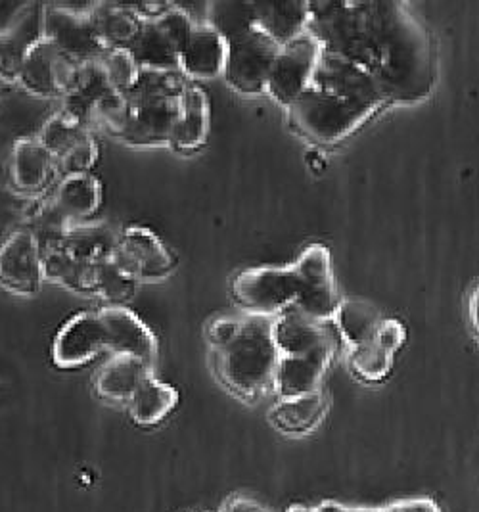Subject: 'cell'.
<instances>
[{"mask_svg": "<svg viewBox=\"0 0 479 512\" xmlns=\"http://www.w3.org/2000/svg\"><path fill=\"white\" fill-rule=\"evenodd\" d=\"M45 280L43 248L31 227H20L0 244V286L20 296H35Z\"/></svg>", "mask_w": 479, "mask_h": 512, "instance_id": "cell-11", "label": "cell"}, {"mask_svg": "<svg viewBox=\"0 0 479 512\" xmlns=\"http://www.w3.org/2000/svg\"><path fill=\"white\" fill-rule=\"evenodd\" d=\"M334 319L340 326L343 338L353 346V350L370 344L382 325L378 313L370 305L355 300L340 303Z\"/></svg>", "mask_w": 479, "mask_h": 512, "instance_id": "cell-35", "label": "cell"}, {"mask_svg": "<svg viewBox=\"0 0 479 512\" xmlns=\"http://www.w3.org/2000/svg\"><path fill=\"white\" fill-rule=\"evenodd\" d=\"M96 33L104 47L131 48L144 25L135 4L121 2H96L89 6Z\"/></svg>", "mask_w": 479, "mask_h": 512, "instance_id": "cell-26", "label": "cell"}, {"mask_svg": "<svg viewBox=\"0 0 479 512\" xmlns=\"http://www.w3.org/2000/svg\"><path fill=\"white\" fill-rule=\"evenodd\" d=\"M192 29L190 16L171 4L160 18L144 22L129 50L140 70L181 71V54Z\"/></svg>", "mask_w": 479, "mask_h": 512, "instance_id": "cell-6", "label": "cell"}, {"mask_svg": "<svg viewBox=\"0 0 479 512\" xmlns=\"http://www.w3.org/2000/svg\"><path fill=\"white\" fill-rule=\"evenodd\" d=\"M274 319L250 315L236 338L217 350V373L236 396L255 399L274 384L280 351L273 334Z\"/></svg>", "mask_w": 479, "mask_h": 512, "instance_id": "cell-2", "label": "cell"}, {"mask_svg": "<svg viewBox=\"0 0 479 512\" xmlns=\"http://www.w3.org/2000/svg\"><path fill=\"white\" fill-rule=\"evenodd\" d=\"M280 48L257 27L248 35L232 41L223 73L227 83L238 93L248 96L267 93L269 77Z\"/></svg>", "mask_w": 479, "mask_h": 512, "instance_id": "cell-9", "label": "cell"}, {"mask_svg": "<svg viewBox=\"0 0 479 512\" xmlns=\"http://www.w3.org/2000/svg\"><path fill=\"white\" fill-rule=\"evenodd\" d=\"M257 29L286 47L307 33L309 2H255Z\"/></svg>", "mask_w": 479, "mask_h": 512, "instance_id": "cell-27", "label": "cell"}, {"mask_svg": "<svg viewBox=\"0 0 479 512\" xmlns=\"http://www.w3.org/2000/svg\"><path fill=\"white\" fill-rule=\"evenodd\" d=\"M470 315H472L474 328H476V332L479 334V288L474 292V296H472V303H470Z\"/></svg>", "mask_w": 479, "mask_h": 512, "instance_id": "cell-44", "label": "cell"}, {"mask_svg": "<svg viewBox=\"0 0 479 512\" xmlns=\"http://www.w3.org/2000/svg\"><path fill=\"white\" fill-rule=\"evenodd\" d=\"M45 39L79 64L96 62L108 50L96 33L89 8L45 6Z\"/></svg>", "mask_w": 479, "mask_h": 512, "instance_id": "cell-12", "label": "cell"}, {"mask_svg": "<svg viewBox=\"0 0 479 512\" xmlns=\"http://www.w3.org/2000/svg\"><path fill=\"white\" fill-rule=\"evenodd\" d=\"M50 202L69 225H81L100 210L102 185L92 173L68 175L58 183Z\"/></svg>", "mask_w": 479, "mask_h": 512, "instance_id": "cell-24", "label": "cell"}, {"mask_svg": "<svg viewBox=\"0 0 479 512\" xmlns=\"http://www.w3.org/2000/svg\"><path fill=\"white\" fill-rule=\"evenodd\" d=\"M56 160L39 137L16 140L10 156V185L25 196L45 192L56 171Z\"/></svg>", "mask_w": 479, "mask_h": 512, "instance_id": "cell-19", "label": "cell"}, {"mask_svg": "<svg viewBox=\"0 0 479 512\" xmlns=\"http://www.w3.org/2000/svg\"><path fill=\"white\" fill-rule=\"evenodd\" d=\"M115 93L129 94L140 77V66L129 48H110L98 58Z\"/></svg>", "mask_w": 479, "mask_h": 512, "instance_id": "cell-37", "label": "cell"}, {"mask_svg": "<svg viewBox=\"0 0 479 512\" xmlns=\"http://www.w3.org/2000/svg\"><path fill=\"white\" fill-rule=\"evenodd\" d=\"M320 56L322 47L309 33L280 48L269 77L267 93L271 94L280 106H292L297 98L311 87Z\"/></svg>", "mask_w": 479, "mask_h": 512, "instance_id": "cell-10", "label": "cell"}, {"mask_svg": "<svg viewBox=\"0 0 479 512\" xmlns=\"http://www.w3.org/2000/svg\"><path fill=\"white\" fill-rule=\"evenodd\" d=\"M211 127V104L200 81L188 79L184 85L181 114L171 148L181 154H194L206 146Z\"/></svg>", "mask_w": 479, "mask_h": 512, "instance_id": "cell-20", "label": "cell"}, {"mask_svg": "<svg viewBox=\"0 0 479 512\" xmlns=\"http://www.w3.org/2000/svg\"><path fill=\"white\" fill-rule=\"evenodd\" d=\"M273 334L280 357L305 355L334 346L326 326L303 315L296 305L274 317Z\"/></svg>", "mask_w": 479, "mask_h": 512, "instance_id": "cell-23", "label": "cell"}, {"mask_svg": "<svg viewBox=\"0 0 479 512\" xmlns=\"http://www.w3.org/2000/svg\"><path fill=\"white\" fill-rule=\"evenodd\" d=\"M326 415V399L322 392H313L305 396L280 399L271 411V422L276 430L284 434L301 436L313 432Z\"/></svg>", "mask_w": 479, "mask_h": 512, "instance_id": "cell-29", "label": "cell"}, {"mask_svg": "<svg viewBox=\"0 0 479 512\" xmlns=\"http://www.w3.org/2000/svg\"><path fill=\"white\" fill-rule=\"evenodd\" d=\"M221 512H267L261 505L253 503L250 499L244 497H232L229 503L223 507Z\"/></svg>", "mask_w": 479, "mask_h": 512, "instance_id": "cell-42", "label": "cell"}, {"mask_svg": "<svg viewBox=\"0 0 479 512\" xmlns=\"http://www.w3.org/2000/svg\"><path fill=\"white\" fill-rule=\"evenodd\" d=\"M112 259L137 282L165 279L177 265L173 252L161 242L160 236L144 227L123 229Z\"/></svg>", "mask_w": 479, "mask_h": 512, "instance_id": "cell-14", "label": "cell"}, {"mask_svg": "<svg viewBox=\"0 0 479 512\" xmlns=\"http://www.w3.org/2000/svg\"><path fill=\"white\" fill-rule=\"evenodd\" d=\"M376 60L372 77L386 102L414 104L435 85L432 37L405 2H370Z\"/></svg>", "mask_w": 479, "mask_h": 512, "instance_id": "cell-1", "label": "cell"}, {"mask_svg": "<svg viewBox=\"0 0 479 512\" xmlns=\"http://www.w3.org/2000/svg\"><path fill=\"white\" fill-rule=\"evenodd\" d=\"M137 280L131 279L114 259L98 261L94 267L92 294L100 296L110 305H125L135 296Z\"/></svg>", "mask_w": 479, "mask_h": 512, "instance_id": "cell-36", "label": "cell"}, {"mask_svg": "<svg viewBox=\"0 0 479 512\" xmlns=\"http://www.w3.org/2000/svg\"><path fill=\"white\" fill-rule=\"evenodd\" d=\"M240 328H242L240 319L223 317V319H217V321H213L211 325L207 326V338L217 350H221L236 338Z\"/></svg>", "mask_w": 479, "mask_h": 512, "instance_id": "cell-40", "label": "cell"}, {"mask_svg": "<svg viewBox=\"0 0 479 512\" xmlns=\"http://www.w3.org/2000/svg\"><path fill=\"white\" fill-rule=\"evenodd\" d=\"M186 81L183 71H140L135 89L127 94L131 119L121 140L133 146H171Z\"/></svg>", "mask_w": 479, "mask_h": 512, "instance_id": "cell-3", "label": "cell"}, {"mask_svg": "<svg viewBox=\"0 0 479 512\" xmlns=\"http://www.w3.org/2000/svg\"><path fill=\"white\" fill-rule=\"evenodd\" d=\"M382 512H441L434 499H407L389 505Z\"/></svg>", "mask_w": 479, "mask_h": 512, "instance_id": "cell-41", "label": "cell"}, {"mask_svg": "<svg viewBox=\"0 0 479 512\" xmlns=\"http://www.w3.org/2000/svg\"><path fill=\"white\" fill-rule=\"evenodd\" d=\"M288 110L297 135L317 144H334L357 131L376 110L338 94L309 87Z\"/></svg>", "mask_w": 479, "mask_h": 512, "instance_id": "cell-5", "label": "cell"}, {"mask_svg": "<svg viewBox=\"0 0 479 512\" xmlns=\"http://www.w3.org/2000/svg\"><path fill=\"white\" fill-rule=\"evenodd\" d=\"M106 350V330L98 311L71 317L54 338L52 361L58 369H77Z\"/></svg>", "mask_w": 479, "mask_h": 512, "instance_id": "cell-18", "label": "cell"}, {"mask_svg": "<svg viewBox=\"0 0 479 512\" xmlns=\"http://www.w3.org/2000/svg\"><path fill=\"white\" fill-rule=\"evenodd\" d=\"M207 25L230 45L257 27L255 2H211L207 6Z\"/></svg>", "mask_w": 479, "mask_h": 512, "instance_id": "cell-33", "label": "cell"}, {"mask_svg": "<svg viewBox=\"0 0 479 512\" xmlns=\"http://www.w3.org/2000/svg\"><path fill=\"white\" fill-rule=\"evenodd\" d=\"M351 363H353L355 373L359 374L363 380L378 382L388 374L391 353L380 348L376 340H372L370 344L353 350Z\"/></svg>", "mask_w": 479, "mask_h": 512, "instance_id": "cell-38", "label": "cell"}, {"mask_svg": "<svg viewBox=\"0 0 479 512\" xmlns=\"http://www.w3.org/2000/svg\"><path fill=\"white\" fill-rule=\"evenodd\" d=\"M332 353L334 346H328L305 355L280 357L274 376V388L280 399L319 392L320 382L330 365Z\"/></svg>", "mask_w": 479, "mask_h": 512, "instance_id": "cell-21", "label": "cell"}, {"mask_svg": "<svg viewBox=\"0 0 479 512\" xmlns=\"http://www.w3.org/2000/svg\"><path fill=\"white\" fill-rule=\"evenodd\" d=\"M313 512H353V509L349 507H343L340 503H334V501H326V503H320L319 507L311 509Z\"/></svg>", "mask_w": 479, "mask_h": 512, "instance_id": "cell-43", "label": "cell"}, {"mask_svg": "<svg viewBox=\"0 0 479 512\" xmlns=\"http://www.w3.org/2000/svg\"><path fill=\"white\" fill-rule=\"evenodd\" d=\"M353 512H382V509H376V511H372V509H353Z\"/></svg>", "mask_w": 479, "mask_h": 512, "instance_id": "cell-46", "label": "cell"}, {"mask_svg": "<svg viewBox=\"0 0 479 512\" xmlns=\"http://www.w3.org/2000/svg\"><path fill=\"white\" fill-rule=\"evenodd\" d=\"M81 66L83 64L75 62L66 52L43 39L25 58L18 83L27 93L45 98H64L73 89Z\"/></svg>", "mask_w": 479, "mask_h": 512, "instance_id": "cell-13", "label": "cell"}, {"mask_svg": "<svg viewBox=\"0 0 479 512\" xmlns=\"http://www.w3.org/2000/svg\"><path fill=\"white\" fill-rule=\"evenodd\" d=\"M96 162H98V144L94 139V133H91L89 137L77 142L62 158H58L56 167L58 171H62L64 177H68V175L91 173Z\"/></svg>", "mask_w": 479, "mask_h": 512, "instance_id": "cell-39", "label": "cell"}, {"mask_svg": "<svg viewBox=\"0 0 479 512\" xmlns=\"http://www.w3.org/2000/svg\"><path fill=\"white\" fill-rule=\"evenodd\" d=\"M119 233L121 231H115L106 223L71 225L60 246L83 263H98L114 256Z\"/></svg>", "mask_w": 479, "mask_h": 512, "instance_id": "cell-30", "label": "cell"}, {"mask_svg": "<svg viewBox=\"0 0 479 512\" xmlns=\"http://www.w3.org/2000/svg\"><path fill=\"white\" fill-rule=\"evenodd\" d=\"M115 93L106 77V73L102 70L100 62H89L83 64L79 77L73 85V89L64 96V108L69 110L73 116L79 117L85 125L89 121L94 106L106 98L108 94ZM89 127V125H87Z\"/></svg>", "mask_w": 479, "mask_h": 512, "instance_id": "cell-31", "label": "cell"}, {"mask_svg": "<svg viewBox=\"0 0 479 512\" xmlns=\"http://www.w3.org/2000/svg\"><path fill=\"white\" fill-rule=\"evenodd\" d=\"M45 39V6L27 2L0 31V79L18 81L25 58Z\"/></svg>", "mask_w": 479, "mask_h": 512, "instance_id": "cell-16", "label": "cell"}, {"mask_svg": "<svg viewBox=\"0 0 479 512\" xmlns=\"http://www.w3.org/2000/svg\"><path fill=\"white\" fill-rule=\"evenodd\" d=\"M91 133V129L79 117L73 116L62 106L58 112L46 119L45 125L41 127L39 140L45 144L54 160H58Z\"/></svg>", "mask_w": 479, "mask_h": 512, "instance_id": "cell-34", "label": "cell"}, {"mask_svg": "<svg viewBox=\"0 0 479 512\" xmlns=\"http://www.w3.org/2000/svg\"><path fill=\"white\" fill-rule=\"evenodd\" d=\"M229 43L209 25H194L181 54V71L192 81L225 73Z\"/></svg>", "mask_w": 479, "mask_h": 512, "instance_id": "cell-22", "label": "cell"}, {"mask_svg": "<svg viewBox=\"0 0 479 512\" xmlns=\"http://www.w3.org/2000/svg\"><path fill=\"white\" fill-rule=\"evenodd\" d=\"M156 369L146 365L137 357L117 355L114 353L96 373L94 388L96 394L102 399L115 401V403H129V399L137 392L138 386L154 374Z\"/></svg>", "mask_w": 479, "mask_h": 512, "instance_id": "cell-25", "label": "cell"}, {"mask_svg": "<svg viewBox=\"0 0 479 512\" xmlns=\"http://www.w3.org/2000/svg\"><path fill=\"white\" fill-rule=\"evenodd\" d=\"M43 267L45 279L52 280L64 288L81 294H92V280L96 263H83L56 244L43 248Z\"/></svg>", "mask_w": 479, "mask_h": 512, "instance_id": "cell-32", "label": "cell"}, {"mask_svg": "<svg viewBox=\"0 0 479 512\" xmlns=\"http://www.w3.org/2000/svg\"><path fill=\"white\" fill-rule=\"evenodd\" d=\"M98 315L106 330V350L117 355L137 357L156 369L160 346L150 326L142 323V319L125 305L102 307Z\"/></svg>", "mask_w": 479, "mask_h": 512, "instance_id": "cell-17", "label": "cell"}, {"mask_svg": "<svg viewBox=\"0 0 479 512\" xmlns=\"http://www.w3.org/2000/svg\"><path fill=\"white\" fill-rule=\"evenodd\" d=\"M286 512H313L311 509H307V507H301V505H294V507H290Z\"/></svg>", "mask_w": 479, "mask_h": 512, "instance_id": "cell-45", "label": "cell"}, {"mask_svg": "<svg viewBox=\"0 0 479 512\" xmlns=\"http://www.w3.org/2000/svg\"><path fill=\"white\" fill-rule=\"evenodd\" d=\"M307 33L324 52L342 56L372 71L374 27L370 2H309Z\"/></svg>", "mask_w": 479, "mask_h": 512, "instance_id": "cell-4", "label": "cell"}, {"mask_svg": "<svg viewBox=\"0 0 479 512\" xmlns=\"http://www.w3.org/2000/svg\"><path fill=\"white\" fill-rule=\"evenodd\" d=\"M311 85L374 110L386 104V98L370 71L324 50Z\"/></svg>", "mask_w": 479, "mask_h": 512, "instance_id": "cell-15", "label": "cell"}, {"mask_svg": "<svg viewBox=\"0 0 479 512\" xmlns=\"http://www.w3.org/2000/svg\"><path fill=\"white\" fill-rule=\"evenodd\" d=\"M179 401L181 396L173 386L150 374L129 399V415L138 426H156L179 407Z\"/></svg>", "mask_w": 479, "mask_h": 512, "instance_id": "cell-28", "label": "cell"}, {"mask_svg": "<svg viewBox=\"0 0 479 512\" xmlns=\"http://www.w3.org/2000/svg\"><path fill=\"white\" fill-rule=\"evenodd\" d=\"M299 294L294 265L290 267H251L232 282L234 300L255 317H278L296 305Z\"/></svg>", "mask_w": 479, "mask_h": 512, "instance_id": "cell-7", "label": "cell"}, {"mask_svg": "<svg viewBox=\"0 0 479 512\" xmlns=\"http://www.w3.org/2000/svg\"><path fill=\"white\" fill-rule=\"evenodd\" d=\"M294 269L299 280L297 309L322 325L334 319L342 302L338 300L328 248L322 244L305 248L297 257Z\"/></svg>", "mask_w": 479, "mask_h": 512, "instance_id": "cell-8", "label": "cell"}]
</instances>
